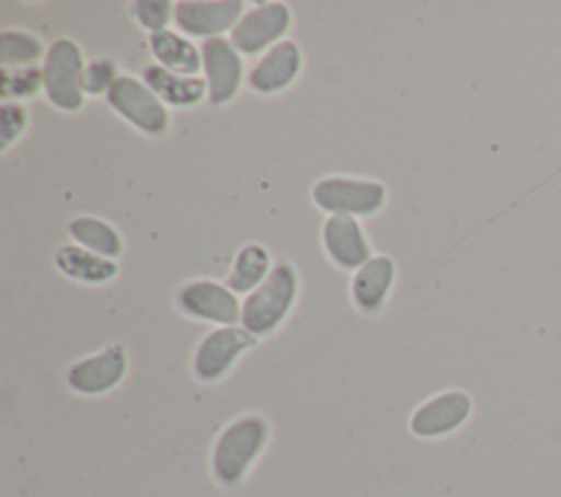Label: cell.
<instances>
[{
  "instance_id": "cell-1",
  "label": "cell",
  "mask_w": 561,
  "mask_h": 497,
  "mask_svg": "<svg viewBox=\"0 0 561 497\" xmlns=\"http://www.w3.org/2000/svg\"><path fill=\"white\" fill-rule=\"evenodd\" d=\"M270 440V423L261 414H243L228 423L210 451V473L224 488L239 486Z\"/></svg>"
},
{
  "instance_id": "cell-2",
  "label": "cell",
  "mask_w": 561,
  "mask_h": 497,
  "mask_svg": "<svg viewBox=\"0 0 561 497\" xmlns=\"http://www.w3.org/2000/svg\"><path fill=\"white\" fill-rule=\"evenodd\" d=\"M298 293V274L289 263H276L270 276L245 296L241 326L254 337L274 333L289 315Z\"/></svg>"
},
{
  "instance_id": "cell-3",
  "label": "cell",
  "mask_w": 561,
  "mask_h": 497,
  "mask_svg": "<svg viewBox=\"0 0 561 497\" xmlns=\"http://www.w3.org/2000/svg\"><path fill=\"white\" fill-rule=\"evenodd\" d=\"M83 53L70 37L55 39L44 57V92L46 99L61 112H79L83 107Z\"/></svg>"
},
{
  "instance_id": "cell-4",
  "label": "cell",
  "mask_w": 561,
  "mask_h": 497,
  "mask_svg": "<svg viewBox=\"0 0 561 497\" xmlns=\"http://www.w3.org/2000/svg\"><path fill=\"white\" fill-rule=\"evenodd\" d=\"M311 197L316 206L329 215H373L388 197V190L377 180L331 175L313 184Z\"/></svg>"
},
{
  "instance_id": "cell-5",
  "label": "cell",
  "mask_w": 561,
  "mask_h": 497,
  "mask_svg": "<svg viewBox=\"0 0 561 497\" xmlns=\"http://www.w3.org/2000/svg\"><path fill=\"white\" fill-rule=\"evenodd\" d=\"M105 96L118 116L147 136H162L169 129V112L145 81L123 74Z\"/></svg>"
},
{
  "instance_id": "cell-6",
  "label": "cell",
  "mask_w": 561,
  "mask_h": 497,
  "mask_svg": "<svg viewBox=\"0 0 561 497\" xmlns=\"http://www.w3.org/2000/svg\"><path fill=\"white\" fill-rule=\"evenodd\" d=\"M256 344V337L243 326H221L204 335L193 352V374L204 383L224 379L237 359Z\"/></svg>"
},
{
  "instance_id": "cell-7",
  "label": "cell",
  "mask_w": 561,
  "mask_h": 497,
  "mask_svg": "<svg viewBox=\"0 0 561 497\" xmlns=\"http://www.w3.org/2000/svg\"><path fill=\"white\" fill-rule=\"evenodd\" d=\"M291 11L283 2H265L241 15L230 31V42L241 55L267 53L289 31Z\"/></svg>"
},
{
  "instance_id": "cell-8",
  "label": "cell",
  "mask_w": 561,
  "mask_h": 497,
  "mask_svg": "<svg viewBox=\"0 0 561 497\" xmlns=\"http://www.w3.org/2000/svg\"><path fill=\"white\" fill-rule=\"evenodd\" d=\"M473 412V398L465 390H445L423 401L410 416L416 438H443L458 431Z\"/></svg>"
},
{
  "instance_id": "cell-9",
  "label": "cell",
  "mask_w": 561,
  "mask_h": 497,
  "mask_svg": "<svg viewBox=\"0 0 561 497\" xmlns=\"http://www.w3.org/2000/svg\"><path fill=\"white\" fill-rule=\"evenodd\" d=\"M178 309L195 320L234 326L241 322V304L237 293L215 280H193L180 287L175 296Z\"/></svg>"
},
{
  "instance_id": "cell-10",
  "label": "cell",
  "mask_w": 561,
  "mask_h": 497,
  "mask_svg": "<svg viewBox=\"0 0 561 497\" xmlns=\"http://www.w3.org/2000/svg\"><path fill=\"white\" fill-rule=\"evenodd\" d=\"M127 374V352L121 344H112L68 368L66 383L81 396H99L114 390Z\"/></svg>"
},
{
  "instance_id": "cell-11",
  "label": "cell",
  "mask_w": 561,
  "mask_h": 497,
  "mask_svg": "<svg viewBox=\"0 0 561 497\" xmlns=\"http://www.w3.org/2000/svg\"><path fill=\"white\" fill-rule=\"evenodd\" d=\"M202 70L208 85V101L224 105L232 101L243 81L241 53L232 42L224 37H210L202 42Z\"/></svg>"
},
{
  "instance_id": "cell-12",
  "label": "cell",
  "mask_w": 561,
  "mask_h": 497,
  "mask_svg": "<svg viewBox=\"0 0 561 497\" xmlns=\"http://www.w3.org/2000/svg\"><path fill=\"white\" fill-rule=\"evenodd\" d=\"M241 15V0H182L173 11V20L180 31L206 39L232 31Z\"/></svg>"
},
{
  "instance_id": "cell-13",
  "label": "cell",
  "mask_w": 561,
  "mask_h": 497,
  "mask_svg": "<svg viewBox=\"0 0 561 497\" xmlns=\"http://www.w3.org/2000/svg\"><path fill=\"white\" fill-rule=\"evenodd\" d=\"M322 245L329 258L342 269H359L370 261V243L359 221L351 215H329L322 226Z\"/></svg>"
},
{
  "instance_id": "cell-14",
  "label": "cell",
  "mask_w": 561,
  "mask_h": 497,
  "mask_svg": "<svg viewBox=\"0 0 561 497\" xmlns=\"http://www.w3.org/2000/svg\"><path fill=\"white\" fill-rule=\"evenodd\" d=\"M302 55L296 42L283 39L272 46L248 72V85L259 94H276L300 74Z\"/></svg>"
},
{
  "instance_id": "cell-15",
  "label": "cell",
  "mask_w": 561,
  "mask_h": 497,
  "mask_svg": "<svg viewBox=\"0 0 561 497\" xmlns=\"http://www.w3.org/2000/svg\"><path fill=\"white\" fill-rule=\"evenodd\" d=\"M394 282V263L390 256H373L366 261L353 276L351 296L359 311L375 313L379 311Z\"/></svg>"
},
{
  "instance_id": "cell-16",
  "label": "cell",
  "mask_w": 561,
  "mask_h": 497,
  "mask_svg": "<svg viewBox=\"0 0 561 497\" xmlns=\"http://www.w3.org/2000/svg\"><path fill=\"white\" fill-rule=\"evenodd\" d=\"M142 81L158 94V99L173 107H193L208 96L206 79L184 77L162 66H147Z\"/></svg>"
},
{
  "instance_id": "cell-17",
  "label": "cell",
  "mask_w": 561,
  "mask_h": 497,
  "mask_svg": "<svg viewBox=\"0 0 561 497\" xmlns=\"http://www.w3.org/2000/svg\"><path fill=\"white\" fill-rule=\"evenodd\" d=\"M151 55L158 59V66L184 74L195 77L202 70V50L186 37L175 31H160L149 35Z\"/></svg>"
},
{
  "instance_id": "cell-18",
  "label": "cell",
  "mask_w": 561,
  "mask_h": 497,
  "mask_svg": "<svg viewBox=\"0 0 561 497\" xmlns=\"http://www.w3.org/2000/svg\"><path fill=\"white\" fill-rule=\"evenodd\" d=\"M55 263L68 278L88 285L107 282L118 274L116 261L99 256L81 245H61L55 254Z\"/></svg>"
},
{
  "instance_id": "cell-19",
  "label": "cell",
  "mask_w": 561,
  "mask_h": 497,
  "mask_svg": "<svg viewBox=\"0 0 561 497\" xmlns=\"http://www.w3.org/2000/svg\"><path fill=\"white\" fill-rule=\"evenodd\" d=\"M272 271V256L263 245L241 247L232 261L226 287L234 293H252Z\"/></svg>"
},
{
  "instance_id": "cell-20",
  "label": "cell",
  "mask_w": 561,
  "mask_h": 497,
  "mask_svg": "<svg viewBox=\"0 0 561 497\" xmlns=\"http://www.w3.org/2000/svg\"><path fill=\"white\" fill-rule=\"evenodd\" d=\"M70 234L72 239L99 254V256H105V258H116L123 254V239L121 234L116 232V228H112L107 221L103 219H96V217H77L70 221Z\"/></svg>"
},
{
  "instance_id": "cell-21",
  "label": "cell",
  "mask_w": 561,
  "mask_h": 497,
  "mask_svg": "<svg viewBox=\"0 0 561 497\" xmlns=\"http://www.w3.org/2000/svg\"><path fill=\"white\" fill-rule=\"evenodd\" d=\"M46 57L44 44L37 35L28 31H2L0 35V61L2 68H26L39 57Z\"/></svg>"
},
{
  "instance_id": "cell-22",
  "label": "cell",
  "mask_w": 561,
  "mask_h": 497,
  "mask_svg": "<svg viewBox=\"0 0 561 497\" xmlns=\"http://www.w3.org/2000/svg\"><path fill=\"white\" fill-rule=\"evenodd\" d=\"M44 88V72L37 66L26 68H2V96L26 99Z\"/></svg>"
},
{
  "instance_id": "cell-23",
  "label": "cell",
  "mask_w": 561,
  "mask_h": 497,
  "mask_svg": "<svg viewBox=\"0 0 561 497\" xmlns=\"http://www.w3.org/2000/svg\"><path fill=\"white\" fill-rule=\"evenodd\" d=\"M116 79H118L116 63L112 59H107V57H99V59H92L85 66L83 79H81V90L88 96H99L103 92L107 94Z\"/></svg>"
},
{
  "instance_id": "cell-24",
  "label": "cell",
  "mask_w": 561,
  "mask_h": 497,
  "mask_svg": "<svg viewBox=\"0 0 561 497\" xmlns=\"http://www.w3.org/2000/svg\"><path fill=\"white\" fill-rule=\"evenodd\" d=\"M173 11H175V4L169 0H138L131 4V15L149 33L167 31V24L173 18Z\"/></svg>"
},
{
  "instance_id": "cell-25",
  "label": "cell",
  "mask_w": 561,
  "mask_h": 497,
  "mask_svg": "<svg viewBox=\"0 0 561 497\" xmlns=\"http://www.w3.org/2000/svg\"><path fill=\"white\" fill-rule=\"evenodd\" d=\"M26 109L20 103H2L0 107V140L7 149L26 127Z\"/></svg>"
}]
</instances>
